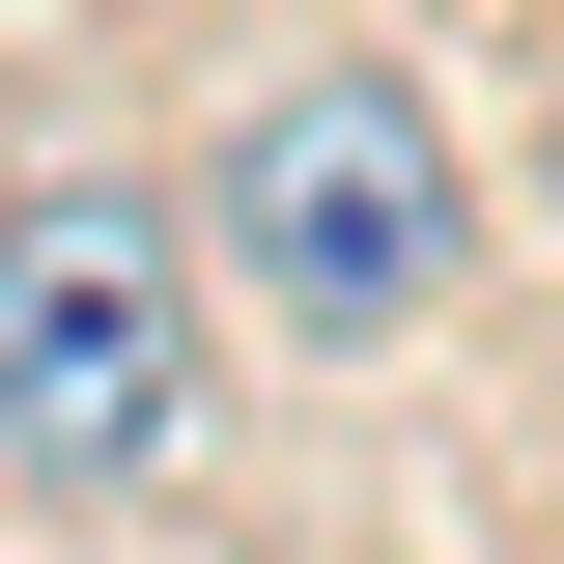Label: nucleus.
I'll return each instance as SVG.
<instances>
[{"instance_id":"nucleus-1","label":"nucleus","mask_w":564,"mask_h":564,"mask_svg":"<svg viewBox=\"0 0 564 564\" xmlns=\"http://www.w3.org/2000/svg\"><path fill=\"white\" fill-rule=\"evenodd\" d=\"M198 282L254 311L282 367H395V339H452V282H480V170H452V113H423L395 57H282L254 113H226Z\"/></svg>"},{"instance_id":"nucleus-2","label":"nucleus","mask_w":564,"mask_h":564,"mask_svg":"<svg viewBox=\"0 0 564 564\" xmlns=\"http://www.w3.org/2000/svg\"><path fill=\"white\" fill-rule=\"evenodd\" d=\"M170 452H198V198L29 170L0 198V480L29 508H141Z\"/></svg>"}]
</instances>
